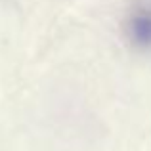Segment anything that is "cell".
Instances as JSON below:
<instances>
[{"instance_id": "obj_1", "label": "cell", "mask_w": 151, "mask_h": 151, "mask_svg": "<svg viewBox=\"0 0 151 151\" xmlns=\"http://www.w3.org/2000/svg\"><path fill=\"white\" fill-rule=\"evenodd\" d=\"M126 35L134 48L151 52V4L142 2L128 14Z\"/></svg>"}]
</instances>
